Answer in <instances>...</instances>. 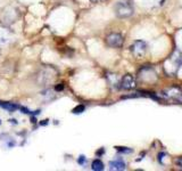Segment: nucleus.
I'll return each instance as SVG.
<instances>
[{"label":"nucleus","instance_id":"0eeeda50","mask_svg":"<svg viewBox=\"0 0 182 171\" xmlns=\"http://www.w3.org/2000/svg\"><path fill=\"white\" fill-rule=\"evenodd\" d=\"M92 170L94 171H101L104 170V163L100 160H94L92 162Z\"/></svg>","mask_w":182,"mask_h":171},{"label":"nucleus","instance_id":"4468645a","mask_svg":"<svg viewBox=\"0 0 182 171\" xmlns=\"http://www.w3.org/2000/svg\"><path fill=\"white\" fill-rule=\"evenodd\" d=\"M63 87H64V86H63V85L57 86V87H56V90H61V89H63Z\"/></svg>","mask_w":182,"mask_h":171},{"label":"nucleus","instance_id":"7ed1b4c3","mask_svg":"<svg viewBox=\"0 0 182 171\" xmlns=\"http://www.w3.org/2000/svg\"><path fill=\"white\" fill-rule=\"evenodd\" d=\"M123 37L120 33H111L109 35H107L106 38V42L108 46L114 48H120L123 46Z\"/></svg>","mask_w":182,"mask_h":171},{"label":"nucleus","instance_id":"423d86ee","mask_svg":"<svg viewBox=\"0 0 182 171\" xmlns=\"http://www.w3.org/2000/svg\"><path fill=\"white\" fill-rule=\"evenodd\" d=\"M10 39V32L6 29H0V43H7Z\"/></svg>","mask_w":182,"mask_h":171},{"label":"nucleus","instance_id":"9b49d317","mask_svg":"<svg viewBox=\"0 0 182 171\" xmlns=\"http://www.w3.org/2000/svg\"><path fill=\"white\" fill-rule=\"evenodd\" d=\"M150 1H151L153 4H155V5L157 4V6H162L164 2V0H150Z\"/></svg>","mask_w":182,"mask_h":171},{"label":"nucleus","instance_id":"f257e3e1","mask_svg":"<svg viewBox=\"0 0 182 171\" xmlns=\"http://www.w3.org/2000/svg\"><path fill=\"white\" fill-rule=\"evenodd\" d=\"M116 15L121 18L129 17L133 14V5L131 1H120L115 6Z\"/></svg>","mask_w":182,"mask_h":171},{"label":"nucleus","instance_id":"2eb2a0df","mask_svg":"<svg viewBox=\"0 0 182 171\" xmlns=\"http://www.w3.org/2000/svg\"><path fill=\"white\" fill-rule=\"evenodd\" d=\"M91 1H94V2H97V1H99V0H91Z\"/></svg>","mask_w":182,"mask_h":171},{"label":"nucleus","instance_id":"39448f33","mask_svg":"<svg viewBox=\"0 0 182 171\" xmlns=\"http://www.w3.org/2000/svg\"><path fill=\"white\" fill-rule=\"evenodd\" d=\"M126 164L125 162L123 161L122 159H116L114 161L109 162V169L111 170H115V171H122V170H125Z\"/></svg>","mask_w":182,"mask_h":171},{"label":"nucleus","instance_id":"f8f14e48","mask_svg":"<svg viewBox=\"0 0 182 171\" xmlns=\"http://www.w3.org/2000/svg\"><path fill=\"white\" fill-rule=\"evenodd\" d=\"M79 163H81V164H83V163H84V156H81V157H80Z\"/></svg>","mask_w":182,"mask_h":171},{"label":"nucleus","instance_id":"6e6552de","mask_svg":"<svg viewBox=\"0 0 182 171\" xmlns=\"http://www.w3.org/2000/svg\"><path fill=\"white\" fill-rule=\"evenodd\" d=\"M0 106L6 109H8L9 112H13V111H15V109H17V105L10 104V103H1V102H0Z\"/></svg>","mask_w":182,"mask_h":171},{"label":"nucleus","instance_id":"ddd939ff","mask_svg":"<svg viewBox=\"0 0 182 171\" xmlns=\"http://www.w3.org/2000/svg\"><path fill=\"white\" fill-rule=\"evenodd\" d=\"M177 164H179V166H180L182 168V157H180V159L177 160Z\"/></svg>","mask_w":182,"mask_h":171},{"label":"nucleus","instance_id":"9d476101","mask_svg":"<svg viewBox=\"0 0 182 171\" xmlns=\"http://www.w3.org/2000/svg\"><path fill=\"white\" fill-rule=\"evenodd\" d=\"M81 111H84V106H83V105H81V106H78L76 109H73V112H74V113H81Z\"/></svg>","mask_w":182,"mask_h":171},{"label":"nucleus","instance_id":"f03ea898","mask_svg":"<svg viewBox=\"0 0 182 171\" xmlns=\"http://www.w3.org/2000/svg\"><path fill=\"white\" fill-rule=\"evenodd\" d=\"M131 52L134 55L135 57L138 58H141V57L145 56L146 52H147V43L142 40H137L134 42L132 43L131 46Z\"/></svg>","mask_w":182,"mask_h":171},{"label":"nucleus","instance_id":"20e7f679","mask_svg":"<svg viewBox=\"0 0 182 171\" xmlns=\"http://www.w3.org/2000/svg\"><path fill=\"white\" fill-rule=\"evenodd\" d=\"M121 88L126 89V90L134 89L135 88L134 78L131 75V74H125V75L122 78V80H121Z\"/></svg>","mask_w":182,"mask_h":171},{"label":"nucleus","instance_id":"1a4fd4ad","mask_svg":"<svg viewBox=\"0 0 182 171\" xmlns=\"http://www.w3.org/2000/svg\"><path fill=\"white\" fill-rule=\"evenodd\" d=\"M117 151L118 152H122V153H131L132 152V149H130V148L127 147H116Z\"/></svg>","mask_w":182,"mask_h":171}]
</instances>
